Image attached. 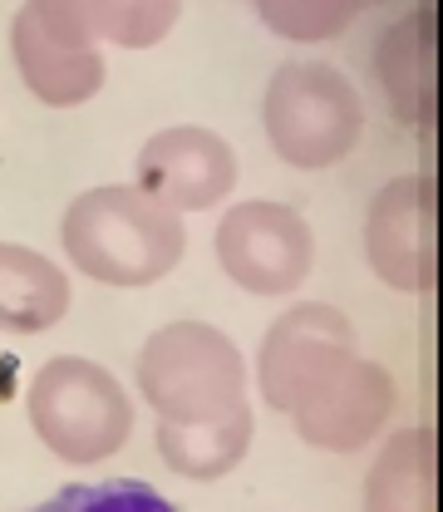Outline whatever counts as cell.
<instances>
[{"instance_id": "1", "label": "cell", "mask_w": 443, "mask_h": 512, "mask_svg": "<svg viewBox=\"0 0 443 512\" xmlns=\"http://www.w3.org/2000/svg\"><path fill=\"white\" fill-rule=\"evenodd\" d=\"M30 512H178L153 483L143 478H99V483H69L55 498Z\"/></svg>"}]
</instances>
